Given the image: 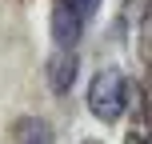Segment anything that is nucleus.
<instances>
[{
	"instance_id": "f257e3e1",
	"label": "nucleus",
	"mask_w": 152,
	"mask_h": 144,
	"mask_svg": "<svg viewBox=\"0 0 152 144\" xmlns=\"http://www.w3.org/2000/svg\"><path fill=\"white\" fill-rule=\"evenodd\" d=\"M128 108V80L120 68H100L88 80V112L104 124H116Z\"/></svg>"
},
{
	"instance_id": "f03ea898",
	"label": "nucleus",
	"mask_w": 152,
	"mask_h": 144,
	"mask_svg": "<svg viewBox=\"0 0 152 144\" xmlns=\"http://www.w3.org/2000/svg\"><path fill=\"white\" fill-rule=\"evenodd\" d=\"M76 68H80V60H76V52H72V48H56V52L48 56L44 76H48V84H52V92H56V96H64V92L72 88Z\"/></svg>"
},
{
	"instance_id": "7ed1b4c3",
	"label": "nucleus",
	"mask_w": 152,
	"mask_h": 144,
	"mask_svg": "<svg viewBox=\"0 0 152 144\" xmlns=\"http://www.w3.org/2000/svg\"><path fill=\"white\" fill-rule=\"evenodd\" d=\"M80 28H84V20L76 16L72 0H56V8H52V40L60 48H72L80 40Z\"/></svg>"
},
{
	"instance_id": "20e7f679",
	"label": "nucleus",
	"mask_w": 152,
	"mask_h": 144,
	"mask_svg": "<svg viewBox=\"0 0 152 144\" xmlns=\"http://www.w3.org/2000/svg\"><path fill=\"white\" fill-rule=\"evenodd\" d=\"M16 144H56V140H52L48 120H40V116H20V120H16Z\"/></svg>"
},
{
	"instance_id": "39448f33",
	"label": "nucleus",
	"mask_w": 152,
	"mask_h": 144,
	"mask_svg": "<svg viewBox=\"0 0 152 144\" xmlns=\"http://www.w3.org/2000/svg\"><path fill=\"white\" fill-rule=\"evenodd\" d=\"M96 4H100V0H72V8H76V16H80V20L96 16Z\"/></svg>"
},
{
	"instance_id": "423d86ee",
	"label": "nucleus",
	"mask_w": 152,
	"mask_h": 144,
	"mask_svg": "<svg viewBox=\"0 0 152 144\" xmlns=\"http://www.w3.org/2000/svg\"><path fill=\"white\" fill-rule=\"evenodd\" d=\"M124 144H148V132H144V128H140V132L132 128V132H128V140H124Z\"/></svg>"
},
{
	"instance_id": "0eeeda50",
	"label": "nucleus",
	"mask_w": 152,
	"mask_h": 144,
	"mask_svg": "<svg viewBox=\"0 0 152 144\" xmlns=\"http://www.w3.org/2000/svg\"><path fill=\"white\" fill-rule=\"evenodd\" d=\"M84 144H100V140H84Z\"/></svg>"
}]
</instances>
